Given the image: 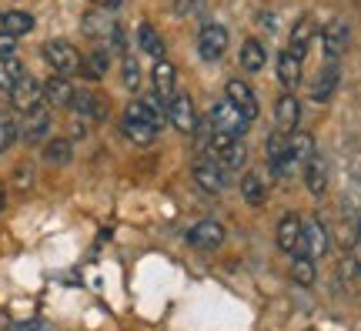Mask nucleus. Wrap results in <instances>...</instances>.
I'll list each match as a JSON object with an SVG mask.
<instances>
[{"instance_id": "f257e3e1", "label": "nucleus", "mask_w": 361, "mask_h": 331, "mask_svg": "<svg viewBox=\"0 0 361 331\" xmlns=\"http://www.w3.org/2000/svg\"><path fill=\"white\" fill-rule=\"evenodd\" d=\"M161 124H164V104H161L154 94H151V97H137V101L128 104L124 121H121V134L144 148V144L157 140V134H161Z\"/></svg>"}, {"instance_id": "f03ea898", "label": "nucleus", "mask_w": 361, "mask_h": 331, "mask_svg": "<svg viewBox=\"0 0 361 331\" xmlns=\"http://www.w3.org/2000/svg\"><path fill=\"white\" fill-rule=\"evenodd\" d=\"M311 154H314V138L305 134V131H291L288 140H284V151L274 154V157H268L271 174H274L278 181H288L298 167H305V161H308Z\"/></svg>"}, {"instance_id": "7ed1b4c3", "label": "nucleus", "mask_w": 361, "mask_h": 331, "mask_svg": "<svg viewBox=\"0 0 361 331\" xmlns=\"http://www.w3.org/2000/svg\"><path fill=\"white\" fill-rule=\"evenodd\" d=\"M191 178L194 184L207 194H224L228 191V171L214 161V157H197L191 164Z\"/></svg>"}, {"instance_id": "20e7f679", "label": "nucleus", "mask_w": 361, "mask_h": 331, "mask_svg": "<svg viewBox=\"0 0 361 331\" xmlns=\"http://www.w3.org/2000/svg\"><path fill=\"white\" fill-rule=\"evenodd\" d=\"M207 121H211V128L214 131H224V134H231V138H245L247 128H251V121H247L228 97L211 107V117H207Z\"/></svg>"}, {"instance_id": "39448f33", "label": "nucleus", "mask_w": 361, "mask_h": 331, "mask_svg": "<svg viewBox=\"0 0 361 331\" xmlns=\"http://www.w3.org/2000/svg\"><path fill=\"white\" fill-rule=\"evenodd\" d=\"M44 61L57 71V74H80V54L74 44H67V40H47L44 44Z\"/></svg>"}, {"instance_id": "423d86ee", "label": "nucleus", "mask_w": 361, "mask_h": 331, "mask_svg": "<svg viewBox=\"0 0 361 331\" xmlns=\"http://www.w3.org/2000/svg\"><path fill=\"white\" fill-rule=\"evenodd\" d=\"M7 97H11V107H13V111L27 114V111L40 107V101H44V84H40L37 77L24 74L11 90H7Z\"/></svg>"}, {"instance_id": "0eeeda50", "label": "nucleus", "mask_w": 361, "mask_h": 331, "mask_svg": "<svg viewBox=\"0 0 361 331\" xmlns=\"http://www.w3.org/2000/svg\"><path fill=\"white\" fill-rule=\"evenodd\" d=\"M224 238H228V231L214 217H204V221H197V224L188 228V244L197 248V251H214V248L224 244Z\"/></svg>"}, {"instance_id": "6e6552de", "label": "nucleus", "mask_w": 361, "mask_h": 331, "mask_svg": "<svg viewBox=\"0 0 361 331\" xmlns=\"http://www.w3.org/2000/svg\"><path fill=\"white\" fill-rule=\"evenodd\" d=\"M228 44H231V34H228L224 24H204L201 34H197V54H201V61H218V57H224Z\"/></svg>"}, {"instance_id": "1a4fd4ad", "label": "nucleus", "mask_w": 361, "mask_h": 331, "mask_svg": "<svg viewBox=\"0 0 361 331\" xmlns=\"http://www.w3.org/2000/svg\"><path fill=\"white\" fill-rule=\"evenodd\" d=\"M164 117H168L171 128H178L180 134H194L197 131V111H194V101L184 90L174 94V101L164 107Z\"/></svg>"}, {"instance_id": "9d476101", "label": "nucleus", "mask_w": 361, "mask_h": 331, "mask_svg": "<svg viewBox=\"0 0 361 331\" xmlns=\"http://www.w3.org/2000/svg\"><path fill=\"white\" fill-rule=\"evenodd\" d=\"M348 44H351L348 20L335 17V20H328V24L322 27V47H324V57H328V61H341V54L348 51Z\"/></svg>"}, {"instance_id": "9b49d317", "label": "nucleus", "mask_w": 361, "mask_h": 331, "mask_svg": "<svg viewBox=\"0 0 361 331\" xmlns=\"http://www.w3.org/2000/svg\"><path fill=\"white\" fill-rule=\"evenodd\" d=\"M51 128H54V117H51V111L40 104V107H34V111H27L24 114L20 138H24L27 144H44V140L51 138Z\"/></svg>"}, {"instance_id": "f8f14e48", "label": "nucleus", "mask_w": 361, "mask_h": 331, "mask_svg": "<svg viewBox=\"0 0 361 331\" xmlns=\"http://www.w3.org/2000/svg\"><path fill=\"white\" fill-rule=\"evenodd\" d=\"M328 248H331V238H328V228H324L318 217H311V221H305L301 224V251L308 258H324L328 255Z\"/></svg>"}, {"instance_id": "ddd939ff", "label": "nucleus", "mask_w": 361, "mask_h": 331, "mask_svg": "<svg viewBox=\"0 0 361 331\" xmlns=\"http://www.w3.org/2000/svg\"><path fill=\"white\" fill-rule=\"evenodd\" d=\"M224 97H228V101H231L234 107H238V111L251 121V124L258 121L261 107H258V97H255L251 84H245V80H228V84H224Z\"/></svg>"}, {"instance_id": "4468645a", "label": "nucleus", "mask_w": 361, "mask_h": 331, "mask_svg": "<svg viewBox=\"0 0 361 331\" xmlns=\"http://www.w3.org/2000/svg\"><path fill=\"white\" fill-rule=\"evenodd\" d=\"M338 84H341V67H338V61H328V64L318 71L314 84H311V101H314V104H328L331 97H335Z\"/></svg>"}, {"instance_id": "2eb2a0df", "label": "nucleus", "mask_w": 361, "mask_h": 331, "mask_svg": "<svg viewBox=\"0 0 361 331\" xmlns=\"http://www.w3.org/2000/svg\"><path fill=\"white\" fill-rule=\"evenodd\" d=\"M298 121H301V104L291 90H284L281 97L274 101V131H281V134H291L298 128Z\"/></svg>"}, {"instance_id": "dca6fc26", "label": "nucleus", "mask_w": 361, "mask_h": 331, "mask_svg": "<svg viewBox=\"0 0 361 331\" xmlns=\"http://www.w3.org/2000/svg\"><path fill=\"white\" fill-rule=\"evenodd\" d=\"M151 84H154V97L168 107V104L174 101V94H178V71H174V64L157 61L154 74H151Z\"/></svg>"}, {"instance_id": "f3484780", "label": "nucleus", "mask_w": 361, "mask_h": 331, "mask_svg": "<svg viewBox=\"0 0 361 331\" xmlns=\"http://www.w3.org/2000/svg\"><path fill=\"white\" fill-rule=\"evenodd\" d=\"M314 37H318V24H314V17L301 13V17L295 20V27H291V37H288V51L298 54V57H305Z\"/></svg>"}, {"instance_id": "a211bd4d", "label": "nucleus", "mask_w": 361, "mask_h": 331, "mask_svg": "<svg viewBox=\"0 0 361 331\" xmlns=\"http://www.w3.org/2000/svg\"><path fill=\"white\" fill-rule=\"evenodd\" d=\"M305 188H308L314 198H322L328 191V157L324 154H311L308 161H305Z\"/></svg>"}, {"instance_id": "6ab92c4d", "label": "nucleus", "mask_w": 361, "mask_h": 331, "mask_svg": "<svg viewBox=\"0 0 361 331\" xmlns=\"http://www.w3.org/2000/svg\"><path fill=\"white\" fill-rule=\"evenodd\" d=\"M278 84H281L284 90H295L298 84H301V71H305V57H298V54H291L288 47H284L281 54H278Z\"/></svg>"}, {"instance_id": "aec40b11", "label": "nucleus", "mask_w": 361, "mask_h": 331, "mask_svg": "<svg viewBox=\"0 0 361 331\" xmlns=\"http://www.w3.org/2000/svg\"><path fill=\"white\" fill-rule=\"evenodd\" d=\"M74 84H71V77L64 74H54L51 80H44V101L51 104V107H71L74 104Z\"/></svg>"}, {"instance_id": "412c9836", "label": "nucleus", "mask_w": 361, "mask_h": 331, "mask_svg": "<svg viewBox=\"0 0 361 331\" xmlns=\"http://www.w3.org/2000/svg\"><path fill=\"white\" fill-rule=\"evenodd\" d=\"M301 217L298 215H284L278 221V248H281L284 255H298L301 251Z\"/></svg>"}, {"instance_id": "4be33fe9", "label": "nucleus", "mask_w": 361, "mask_h": 331, "mask_svg": "<svg viewBox=\"0 0 361 331\" xmlns=\"http://www.w3.org/2000/svg\"><path fill=\"white\" fill-rule=\"evenodd\" d=\"M71 107H74V111H78V117H84V121H104V114H107V104H104V97H101V94H94V90H78Z\"/></svg>"}, {"instance_id": "5701e85b", "label": "nucleus", "mask_w": 361, "mask_h": 331, "mask_svg": "<svg viewBox=\"0 0 361 331\" xmlns=\"http://www.w3.org/2000/svg\"><path fill=\"white\" fill-rule=\"evenodd\" d=\"M107 67H111V54L107 47H94L80 57V77H87V80H101L107 74Z\"/></svg>"}, {"instance_id": "b1692460", "label": "nucleus", "mask_w": 361, "mask_h": 331, "mask_svg": "<svg viewBox=\"0 0 361 331\" xmlns=\"http://www.w3.org/2000/svg\"><path fill=\"white\" fill-rule=\"evenodd\" d=\"M241 198L251 207H261V204L268 201V181L261 178V174H255V171H247L245 178H241Z\"/></svg>"}, {"instance_id": "393cba45", "label": "nucleus", "mask_w": 361, "mask_h": 331, "mask_svg": "<svg viewBox=\"0 0 361 331\" xmlns=\"http://www.w3.org/2000/svg\"><path fill=\"white\" fill-rule=\"evenodd\" d=\"M137 47H141L147 57L164 61V37H161V30H157V27H151L147 20L137 27Z\"/></svg>"}, {"instance_id": "a878e982", "label": "nucleus", "mask_w": 361, "mask_h": 331, "mask_svg": "<svg viewBox=\"0 0 361 331\" xmlns=\"http://www.w3.org/2000/svg\"><path fill=\"white\" fill-rule=\"evenodd\" d=\"M268 64V47L261 44V40H245V47H241V67H245L247 74H261Z\"/></svg>"}, {"instance_id": "bb28decb", "label": "nucleus", "mask_w": 361, "mask_h": 331, "mask_svg": "<svg viewBox=\"0 0 361 331\" xmlns=\"http://www.w3.org/2000/svg\"><path fill=\"white\" fill-rule=\"evenodd\" d=\"M34 13H27V11H7V13H0V30H7L11 37H24V34H30L34 30Z\"/></svg>"}, {"instance_id": "cd10ccee", "label": "nucleus", "mask_w": 361, "mask_h": 331, "mask_svg": "<svg viewBox=\"0 0 361 331\" xmlns=\"http://www.w3.org/2000/svg\"><path fill=\"white\" fill-rule=\"evenodd\" d=\"M114 30H117V20H111L107 13H87L84 17V34L90 40H111Z\"/></svg>"}, {"instance_id": "c85d7f7f", "label": "nucleus", "mask_w": 361, "mask_h": 331, "mask_svg": "<svg viewBox=\"0 0 361 331\" xmlns=\"http://www.w3.org/2000/svg\"><path fill=\"white\" fill-rule=\"evenodd\" d=\"M291 278H295L298 284H305V288H311V284H314V278H318V267H314V258H308L305 251H298V255H291Z\"/></svg>"}, {"instance_id": "c756f323", "label": "nucleus", "mask_w": 361, "mask_h": 331, "mask_svg": "<svg viewBox=\"0 0 361 331\" xmlns=\"http://www.w3.org/2000/svg\"><path fill=\"white\" fill-rule=\"evenodd\" d=\"M27 71H24V61L17 57V54H11V57H0V90L7 94V90L24 77Z\"/></svg>"}, {"instance_id": "7c9ffc66", "label": "nucleus", "mask_w": 361, "mask_h": 331, "mask_svg": "<svg viewBox=\"0 0 361 331\" xmlns=\"http://www.w3.org/2000/svg\"><path fill=\"white\" fill-rule=\"evenodd\" d=\"M71 157H74V144L67 138L47 140V148H44V161L47 164H71Z\"/></svg>"}, {"instance_id": "2f4dec72", "label": "nucleus", "mask_w": 361, "mask_h": 331, "mask_svg": "<svg viewBox=\"0 0 361 331\" xmlns=\"http://www.w3.org/2000/svg\"><path fill=\"white\" fill-rule=\"evenodd\" d=\"M214 161H218V164L224 167V171H231V174H234V171H241V167L247 164V148L241 144V140H234L231 148H228L224 154H218Z\"/></svg>"}, {"instance_id": "473e14b6", "label": "nucleus", "mask_w": 361, "mask_h": 331, "mask_svg": "<svg viewBox=\"0 0 361 331\" xmlns=\"http://www.w3.org/2000/svg\"><path fill=\"white\" fill-rule=\"evenodd\" d=\"M13 107H0V154L11 148L17 134H20V124H17V117L11 114Z\"/></svg>"}, {"instance_id": "72a5a7b5", "label": "nucleus", "mask_w": 361, "mask_h": 331, "mask_svg": "<svg viewBox=\"0 0 361 331\" xmlns=\"http://www.w3.org/2000/svg\"><path fill=\"white\" fill-rule=\"evenodd\" d=\"M121 80H124V88H128V90L141 88V67H137V61H134L130 54H124V57H121Z\"/></svg>"}, {"instance_id": "f704fd0d", "label": "nucleus", "mask_w": 361, "mask_h": 331, "mask_svg": "<svg viewBox=\"0 0 361 331\" xmlns=\"http://www.w3.org/2000/svg\"><path fill=\"white\" fill-rule=\"evenodd\" d=\"M30 184H34V167L20 164L13 171V188H17V191H30Z\"/></svg>"}, {"instance_id": "c9c22d12", "label": "nucleus", "mask_w": 361, "mask_h": 331, "mask_svg": "<svg viewBox=\"0 0 361 331\" xmlns=\"http://www.w3.org/2000/svg\"><path fill=\"white\" fill-rule=\"evenodd\" d=\"M17 54V37H11L7 30H0V57H11Z\"/></svg>"}, {"instance_id": "e433bc0d", "label": "nucleus", "mask_w": 361, "mask_h": 331, "mask_svg": "<svg viewBox=\"0 0 361 331\" xmlns=\"http://www.w3.org/2000/svg\"><path fill=\"white\" fill-rule=\"evenodd\" d=\"M90 4H94L97 11H117V7H121L124 0H90Z\"/></svg>"}, {"instance_id": "4c0bfd02", "label": "nucleus", "mask_w": 361, "mask_h": 331, "mask_svg": "<svg viewBox=\"0 0 361 331\" xmlns=\"http://www.w3.org/2000/svg\"><path fill=\"white\" fill-rule=\"evenodd\" d=\"M4 207H7V194L0 191V215H4Z\"/></svg>"}, {"instance_id": "58836bf2", "label": "nucleus", "mask_w": 361, "mask_h": 331, "mask_svg": "<svg viewBox=\"0 0 361 331\" xmlns=\"http://www.w3.org/2000/svg\"><path fill=\"white\" fill-rule=\"evenodd\" d=\"M355 241H358V244H361V217H358V238H355Z\"/></svg>"}]
</instances>
